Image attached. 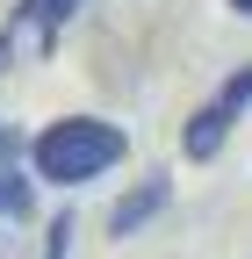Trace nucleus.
I'll use <instances>...</instances> for the list:
<instances>
[{"instance_id":"8","label":"nucleus","mask_w":252,"mask_h":259,"mask_svg":"<svg viewBox=\"0 0 252 259\" xmlns=\"http://www.w3.org/2000/svg\"><path fill=\"white\" fill-rule=\"evenodd\" d=\"M231 8H238V15H252V0H231Z\"/></svg>"},{"instance_id":"1","label":"nucleus","mask_w":252,"mask_h":259,"mask_svg":"<svg viewBox=\"0 0 252 259\" xmlns=\"http://www.w3.org/2000/svg\"><path fill=\"white\" fill-rule=\"evenodd\" d=\"M122 151H130L122 122H101V115H58V122L36 130L29 166H36V180H51V187H87V180H101L108 166H122Z\"/></svg>"},{"instance_id":"3","label":"nucleus","mask_w":252,"mask_h":259,"mask_svg":"<svg viewBox=\"0 0 252 259\" xmlns=\"http://www.w3.org/2000/svg\"><path fill=\"white\" fill-rule=\"evenodd\" d=\"M79 8V0H22V15H15V29H8V36H0V65H8L15 58V44L29 36V44H36V51H51V36H58V29H65V15Z\"/></svg>"},{"instance_id":"7","label":"nucleus","mask_w":252,"mask_h":259,"mask_svg":"<svg viewBox=\"0 0 252 259\" xmlns=\"http://www.w3.org/2000/svg\"><path fill=\"white\" fill-rule=\"evenodd\" d=\"M8 151H15V130H0V173H8Z\"/></svg>"},{"instance_id":"6","label":"nucleus","mask_w":252,"mask_h":259,"mask_svg":"<svg viewBox=\"0 0 252 259\" xmlns=\"http://www.w3.org/2000/svg\"><path fill=\"white\" fill-rule=\"evenodd\" d=\"M65 245H72V216H58V223H51V252H44V259H65Z\"/></svg>"},{"instance_id":"5","label":"nucleus","mask_w":252,"mask_h":259,"mask_svg":"<svg viewBox=\"0 0 252 259\" xmlns=\"http://www.w3.org/2000/svg\"><path fill=\"white\" fill-rule=\"evenodd\" d=\"M15 216H29V180L0 173V223H15Z\"/></svg>"},{"instance_id":"2","label":"nucleus","mask_w":252,"mask_h":259,"mask_svg":"<svg viewBox=\"0 0 252 259\" xmlns=\"http://www.w3.org/2000/svg\"><path fill=\"white\" fill-rule=\"evenodd\" d=\"M245 108H252V65H238V72L216 87V94H209L195 115H187V130H180V151L195 158V166H202V158H216V151H224V137L238 130V115H245Z\"/></svg>"},{"instance_id":"4","label":"nucleus","mask_w":252,"mask_h":259,"mask_svg":"<svg viewBox=\"0 0 252 259\" xmlns=\"http://www.w3.org/2000/svg\"><path fill=\"white\" fill-rule=\"evenodd\" d=\"M166 202H173V180H166V173H144V180H137V187L108 209V231H115V238H137V231H144V223L159 216Z\"/></svg>"}]
</instances>
